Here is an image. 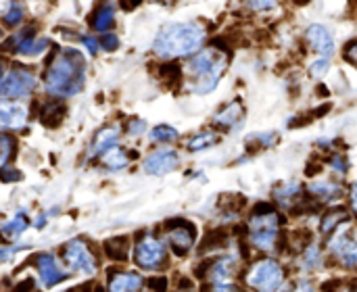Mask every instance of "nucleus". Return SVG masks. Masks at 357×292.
Segmentation results:
<instances>
[{
  "instance_id": "0eeeda50",
  "label": "nucleus",
  "mask_w": 357,
  "mask_h": 292,
  "mask_svg": "<svg viewBox=\"0 0 357 292\" xmlns=\"http://www.w3.org/2000/svg\"><path fill=\"white\" fill-rule=\"evenodd\" d=\"M63 257H65V263L75 272H82V274H88V276L96 272V257L90 251L88 243H84L79 238L69 240L63 247Z\"/></svg>"
},
{
  "instance_id": "6ab92c4d",
  "label": "nucleus",
  "mask_w": 357,
  "mask_h": 292,
  "mask_svg": "<svg viewBox=\"0 0 357 292\" xmlns=\"http://www.w3.org/2000/svg\"><path fill=\"white\" fill-rule=\"evenodd\" d=\"M65 113H67V107L65 102L61 100H52V102H46L40 111V119L46 128H56L63 119H65Z\"/></svg>"
},
{
  "instance_id": "20e7f679",
  "label": "nucleus",
  "mask_w": 357,
  "mask_h": 292,
  "mask_svg": "<svg viewBox=\"0 0 357 292\" xmlns=\"http://www.w3.org/2000/svg\"><path fill=\"white\" fill-rule=\"evenodd\" d=\"M278 232H280V217L276 211L268 215H253L251 226H249V238L257 249L274 251L280 238Z\"/></svg>"
},
{
  "instance_id": "58836bf2",
  "label": "nucleus",
  "mask_w": 357,
  "mask_h": 292,
  "mask_svg": "<svg viewBox=\"0 0 357 292\" xmlns=\"http://www.w3.org/2000/svg\"><path fill=\"white\" fill-rule=\"evenodd\" d=\"M287 292H314V289H312V284L310 282H299L297 286H293L291 291Z\"/></svg>"
},
{
  "instance_id": "7c9ffc66",
  "label": "nucleus",
  "mask_w": 357,
  "mask_h": 292,
  "mask_svg": "<svg viewBox=\"0 0 357 292\" xmlns=\"http://www.w3.org/2000/svg\"><path fill=\"white\" fill-rule=\"evenodd\" d=\"M100 48L102 50H107V52H111V50H115L117 46H119V40H117V36H113V33H105V36H100Z\"/></svg>"
},
{
  "instance_id": "c756f323",
  "label": "nucleus",
  "mask_w": 357,
  "mask_h": 292,
  "mask_svg": "<svg viewBox=\"0 0 357 292\" xmlns=\"http://www.w3.org/2000/svg\"><path fill=\"white\" fill-rule=\"evenodd\" d=\"M161 75L167 77V82H178L182 77V69L178 65H163L161 67Z\"/></svg>"
},
{
  "instance_id": "cd10ccee",
  "label": "nucleus",
  "mask_w": 357,
  "mask_h": 292,
  "mask_svg": "<svg viewBox=\"0 0 357 292\" xmlns=\"http://www.w3.org/2000/svg\"><path fill=\"white\" fill-rule=\"evenodd\" d=\"M151 138L157 142H174L178 138V132L169 125H157V128H153Z\"/></svg>"
},
{
  "instance_id": "79ce46f5",
  "label": "nucleus",
  "mask_w": 357,
  "mask_h": 292,
  "mask_svg": "<svg viewBox=\"0 0 357 292\" xmlns=\"http://www.w3.org/2000/svg\"><path fill=\"white\" fill-rule=\"evenodd\" d=\"M182 292H190V289H188V282H186V286L182 289Z\"/></svg>"
},
{
  "instance_id": "f704fd0d",
  "label": "nucleus",
  "mask_w": 357,
  "mask_h": 292,
  "mask_svg": "<svg viewBox=\"0 0 357 292\" xmlns=\"http://www.w3.org/2000/svg\"><path fill=\"white\" fill-rule=\"evenodd\" d=\"M149 286L155 292H167V278H151Z\"/></svg>"
},
{
  "instance_id": "f3484780",
  "label": "nucleus",
  "mask_w": 357,
  "mask_h": 292,
  "mask_svg": "<svg viewBox=\"0 0 357 292\" xmlns=\"http://www.w3.org/2000/svg\"><path fill=\"white\" fill-rule=\"evenodd\" d=\"M119 140V128H105L96 134L94 142H92V148H90V155L94 157H102L105 153H109L111 148H115Z\"/></svg>"
},
{
  "instance_id": "4c0bfd02",
  "label": "nucleus",
  "mask_w": 357,
  "mask_h": 292,
  "mask_svg": "<svg viewBox=\"0 0 357 292\" xmlns=\"http://www.w3.org/2000/svg\"><path fill=\"white\" fill-rule=\"evenodd\" d=\"M84 44H86V48H88V52H98V48H100V42H96V40H92V38H84Z\"/></svg>"
},
{
  "instance_id": "bb28decb",
  "label": "nucleus",
  "mask_w": 357,
  "mask_h": 292,
  "mask_svg": "<svg viewBox=\"0 0 357 292\" xmlns=\"http://www.w3.org/2000/svg\"><path fill=\"white\" fill-rule=\"evenodd\" d=\"M21 15H23V6L15 4V2H8L4 4L2 8V19H4V25H17L21 21Z\"/></svg>"
},
{
  "instance_id": "c85d7f7f",
  "label": "nucleus",
  "mask_w": 357,
  "mask_h": 292,
  "mask_svg": "<svg viewBox=\"0 0 357 292\" xmlns=\"http://www.w3.org/2000/svg\"><path fill=\"white\" fill-rule=\"evenodd\" d=\"M0 142H2V157H0V161H2V169H6V165H8L10 157H13V151H17V142L8 134H4Z\"/></svg>"
},
{
  "instance_id": "e433bc0d",
  "label": "nucleus",
  "mask_w": 357,
  "mask_h": 292,
  "mask_svg": "<svg viewBox=\"0 0 357 292\" xmlns=\"http://www.w3.org/2000/svg\"><path fill=\"white\" fill-rule=\"evenodd\" d=\"M142 130H144V121H142V119H132L130 125H128V132H130L132 136H138Z\"/></svg>"
},
{
  "instance_id": "aec40b11",
  "label": "nucleus",
  "mask_w": 357,
  "mask_h": 292,
  "mask_svg": "<svg viewBox=\"0 0 357 292\" xmlns=\"http://www.w3.org/2000/svg\"><path fill=\"white\" fill-rule=\"evenodd\" d=\"M130 253V240L126 236H117L105 243V255L113 261H126Z\"/></svg>"
},
{
  "instance_id": "72a5a7b5",
  "label": "nucleus",
  "mask_w": 357,
  "mask_h": 292,
  "mask_svg": "<svg viewBox=\"0 0 357 292\" xmlns=\"http://www.w3.org/2000/svg\"><path fill=\"white\" fill-rule=\"evenodd\" d=\"M326 67H328V59H320V61H316V63L312 65V75H314V77L324 75V73H326Z\"/></svg>"
},
{
  "instance_id": "9b49d317",
  "label": "nucleus",
  "mask_w": 357,
  "mask_h": 292,
  "mask_svg": "<svg viewBox=\"0 0 357 292\" xmlns=\"http://www.w3.org/2000/svg\"><path fill=\"white\" fill-rule=\"evenodd\" d=\"M46 46H48V40L36 38L33 27L19 31L4 42V50H13L17 54H40Z\"/></svg>"
},
{
  "instance_id": "1a4fd4ad",
  "label": "nucleus",
  "mask_w": 357,
  "mask_h": 292,
  "mask_svg": "<svg viewBox=\"0 0 357 292\" xmlns=\"http://www.w3.org/2000/svg\"><path fill=\"white\" fill-rule=\"evenodd\" d=\"M165 230H167L169 249H172L176 255H186V253L190 251V247L195 245L197 230H195L192 224H188V222H184V220L167 222V224H165Z\"/></svg>"
},
{
  "instance_id": "a211bd4d",
  "label": "nucleus",
  "mask_w": 357,
  "mask_h": 292,
  "mask_svg": "<svg viewBox=\"0 0 357 292\" xmlns=\"http://www.w3.org/2000/svg\"><path fill=\"white\" fill-rule=\"evenodd\" d=\"M245 117V107L241 105V100H232L230 105H226L222 111L215 113V123L222 128H234L243 121Z\"/></svg>"
},
{
  "instance_id": "37998d69",
  "label": "nucleus",
  "mask_w": 357,
  "mask_h": 292,
  "mask_svg": "<svg viewBox=\"0 0 357 292\" xmlns=\"http://www.w3.org/2000/svg\"><path fill=\"white\" fill-rule=\"evenodd\" d=\"M354 292H357V289H356V291H354Z\"/></svg>"
},
{
  "instance_id": "c9c22d12",
  "label": "nucleus",
  "mask_w": 357,
  "mask_h": 292,
  "mask_svg": "<svg viewBox=\"0 0 357 292\" xmlns=\"http://www.w3.org/2000/svg\"><path fill=\"white\" fill-rule=\"evenodd\" d=\"M345 59H347L349 63H354L357 67V40L356 42H351V44H347V48H345Z\"/></svg>"
},
{
  "instance_id": "dca6fc26",
  "label": "nucleus",
  "mask_w": 357,
  "mask_h": 292,
  "mask_svg": "<svg viewBox=\"0 0 357 292\" xmlns=\"http://www.w3.org/2000/svg\"><path fill=\"white\" fill-rule=\"evenodd\" d=\"M142 289V278L134 272H117L109 278V292H138Z\"/></svg>"
},
{
  "instance_id": "2f4dec72",
  "label": "nucleus",
  "mask_w": 357,
  "mask_h": 292,
  "mask_svg": "<svg viewBox=\"0 0 357 292\" xmlns=\"http://www.w3.org/2000/svg\"><path fill=\"white\" fill-rule=\"evenodd\" d=\"M205 292H243L236 284L230 282H222V284H209V289Z\"/></svg>"
},
{
  "instance_id": "a19ab883",
  "label": "nucleus",
  "mask_w": 357,
  "mask_h": 292,
  "mask_svg": "<svg viewBox=\"0 0 357 292\" xmlns=\"http://www.w3.org/2000/svg\"><path fill=\"white\" fill-rule=\"evenodd\" d=\"M67 292H92V284H84V286H79V289H73V291Z\"/></svg>"
},
{
  "instance_id": "6e6552de",
  "label": "nucleus",
  "mask_w": 357,
  "mask_h": 292,
  "mask_svg": "<svg viewBox=\"0 0 357 292\" xmlns=\"http://www.w3.org/2000/svg\"><path fill=\"white\" fill-rule=\"evenodd\" d=\"M328 249L343 268H357V230L347 228L343 232H335V238L328 243Z\"/></svg>"
},
{
  "instance_id": "473e14b6",
  "label": "nucleus",
  "mask_w": 357,
  "mask_h": 292,
  "mask_svg": "<svg viewBox=\"0 0 357 292\" xmlns=\"http://www.w3.org/2000/svg\"><path fill=\"white\" fill-rule=\"evenodd\" d=\"M10 292H40V291H38V286H36L33 278H27V280L19 282V284H17V286H15Z\"/></svg>"
},
{
  "instance_id": "4be33fe9",
  "label": "nucleus",
  "mask_w": 357,
  "mask_h": 292,
  "mask_svg": "<svg viewBox=\"0 0 357 292\" xmlns=\"http://www.w3.org/2000/svg\"><path fill=\"white\" fill-rule=\"evenodd\" d=\"M347 220H349V211L343 209V207H339V209H335V211H331V213L324 215L320 230H322V234H331V232H335L341 224H345Z\"/></svg>"
},
{
  "instance_id": "f03ea898",
  "label": "nucleus",
  "mask_w": 357,
  "mask_h": 292,
  "mask_svg": "<svg viewBox=\"0 0 357 292\" xmlns=\"http://www.w3.org/2000/svg\"><path fill=\"white\" fill-rule=\"evenodd\" d=\"M205 40V29L201 23L186 21V23H167L161 27L153 42V50L163 59H178L188 56L201 48Z\"/></svg>"
},
{
  "instance_id": "5701e85b",
  "label": "nucleus",
  "mask_w": 357,
  "mask_h": 292,
  "mask_svg": "<svg viewBox=\"0 0 357 292\" xmlns=\"http://www.w3.org/2000/svg\"><path fill=\"white\" fill-rule=\"evenodd\" d=\"M310 192H314L320 201H335L343 194V188L333 182H320V184H314Z\"/></svg>"
},
{
  "instance_id": "393cba45",
  "label": "nucleus",
  "mask_w": 357,
  "mask_h": 292,
  "mask_svg": "<svg viewBox=\"0 0 357 292\" xmlns=\"http://www.w3.org/2000/svg\"><path fill=\"white\" fill-rule=\"evenodd\" d=\"M218 142H220V134H215V132H201V134L192 136V140L188 142V151H192V153L205 151V148H209V146H213Z\"/></svg>"
},
{
  "instance_id": "4468645a",
  "label": "nucleus",
  "mask_w": 357,
  "mask_h": 292,
  "mask_svg": "<svg viewBox=\"0 0 357 292\" xmlns=\"http://www.w3.org/2000/svg\"><path fill=\"white\" fill-rule=\"evenodd\" d=\"M27 121V109L19 102L4 100L0 107V123L4 130H21Z\"/></svg>"
},
{
  "instance_id": "f8f14e48",
  "label": "nucleus",
  "mask_w": 357,
  "mask_h": 292,
  "mask_svg": "<svg viewBox=\"0 0 357 292\" xmlns=\"http://www.w3.org/2000/svg\"><path fill=\"white\" fill-rule=\"evenodd\" d=\"M36 270H38V276H40L44 286H54V284L67 280V272L61 270L54 255H50V253H44V255L36 257Z\"/></svg>"
},
{
  "instance_id": "9d476101",
  "label": "nucleus",
  "mask_w": 357,
  "mask_h": 292,
  "mask_svg": "<svg viewBox=\"0 0 357 292\" xmlns=\"http://www.w3.org/2000/svg\"><path fill=\"white\" fill-rule=\"evenodd\" d=\"M134 259L142 270H157L165 263V247L151 236L142 238L134 249Z\"/></svg>"
},
{
  "instance_id": "412c9836",
  "label": "nucleus",
  "mask_w": 357,
  "mask_h": 292,
  "mask_svg": "<svg viewBox=\"0 0 357 292\" xmlns=\"http://www.w3.org/2000/svg\"><path fill=\"white\" fill-rule=\"evenodd\" d=\"M113 10H115V6L113 4H100L96 10H94V15L90 17V23H92V27L96 29V31H107L109 27H113Z\"/></svg>"
},
{
  "instance_id": "f257e3e1",
  "label": "nucleus",
  "mask_w": 357,
  "mask_h": 292,
  "mask_svg": "<svg viewBox=\"0 0 357 292\" xmlns=\"http://www.w3.org/2000/svg\"><path fill=\"white\" fill-rule=\"evenodd\" d=\"M86 79V61L84 56L73 50L65 48L52 56L48 63L44 84L46 90L54 96H73L82 90Z\"/></svg>"
},
{
  "instance_id": "7ed1b4c3",
  "label": "nucleus",
  "mask_w": 357,
  "mask_h": 292,
  "mask_svg": "<svg viewBox=\"0 0 357 292\" xmlns=\"http://www.w3.org/2000/svg\"><path fill=\"white\" fill-rule=\"evenodd\" d=\"M188 88L197 94L211 92L226 71V59L220 50L207 48L190 59L188 63Z\"/></svg>"
},
{
  "instance_id": "423d86ee",
  "label": "nucleus",
  "mask_w": 357,
  "mask_h": 292,
  "mask_svg": "<svg viewBox=\"0 0 357 292\" xmlns=\"http://www.w3.org/2000/svg\"><path fill=\"white\" fill-rule=\"evenodd\" d=\"M33 88H36V77L27 67H13V69H6L2 75L0 92H2L4 100L23 98V96L31 94Z\"/></svg>"
},
{
  "instance_id": "ddd939ff",
  "label": "nucleus",
  "mask_w": 357,
  "mask_h": 292,
  "mask_svg": "<svg viewBox=\"0 0 357 292\" xmlns=\"http://www.w3.org/2000/svg\"><path fill=\"white\" fill-rule=\"evenodd\" d=\"M180 159L176 155V151H155L144 159V171L153 174V176H163L167 171H174L178 167Z\"/></svg>"
},
{
  "instance_id": "39448f33",
  "label": "nucleus",
  "mask_w": 357,
  "mask_h": 292,
  "mask_svg": "<svg viewBox=\"0 0 357 292\" xmlns=\"http://www.w3.org/2000/svg\"><path fill=\"white\" fill-rule=\"evenodd\" d=\"M282 280L284 272L274 259L257 261L247 274V284L259 292H276L282 286Z\"/></svg>"
},
{
  "instance_id": "ea45409f",
  "label": "nucleus",
  "mask_w": 357,
  "mask_h": 292,
  "mask_svg": "<svg viewBox=\"0 0 357 292\" xmlns=\"http://www.w3.org/2000/svg\"><path fill=\"white\" fill-rule=\"evenodd\" d=\"M351 207H354V211L357 213V184L354 186V190H351Z\"/></svg>"
},
{
  "instance_id": "2eb2a0df",
  "label": "nucleus",
  "mask_w": 357,
  "mask_h": 292,
  "mask_svg": "<svg viewBox=\"0 0 357 292\" xmlns=\"http://www.w3.org/2000/svg\"><path fill=\"white\" fill-rule=\"evenodd\" d=\"M307 40L312 44V48L322 56V59H328L335 50V40L331 36V31L324 27V25H312L307 29Z\"/></svg>"
},
{
  "instance_id": "b1692460",
  "label": "nucleus",
  "mask_w": 357,
  "mask_h": 292,
  "mask_svg": "<svg viewBox=\"0 0 357 292\" xmlns=\"http://www.w3.org/2000/svg\"><path fill=\"white\" fill-rule=\"evenodd\" d=\"M100 161L111 169V171H117V169H123L128 163H130V157L126 155V151L121 148H111L109 153H105L100 157Z\"/></svg>"
},
{
  "instance_id": "a878e982",
  "label": "nucleus",
  "mask_w": 357,
  "mask_h": 292,
  "mask_svg": "<svg viewBox=\"0 0 357 292\" xmlns=\"http://www.w3.org/2000/svg\"><path fill=\"white\" fill-rule=\"evenodd\" d=\"M27 226H29L27 215H25V213H19V215H15L13 220H8V222L2 224V234H4V238H15V236H19Z\"/></svg>"
}]
</instances>
